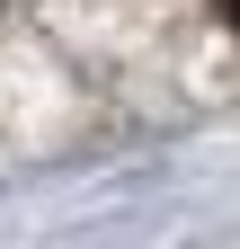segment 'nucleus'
Instances as JSON below:
<instances>
[{
	"mask_svg": "<svg viewBox=\"0 0 240 249\" xmlns=\"http://www.w3.org/2000/svg\"><path fill=\"white\" fill-rule=\"evenodd\" d=\"M223 9H231V27H240V0H223Z\"/></svg>",
	"mask_w": 240,
	"mask_h": 249,
	"instance_id": "f257e3e1",
	"label": "nucleus"
},
{
	"mask_svg": "<svg viewBox=\"0 0 240 249\" xmlns=\"http://www.w3.org/2000/svg\"><path fill=\"white\" fill-rule=\"evenodd\" d=\"M0 9H9V0H0Z\"/></svg>",
	"mask_w": 240,
	"mask_h": 249,
	"instance_id": "f03ea898",
	"label": "nucleus"
}]
</instances>
